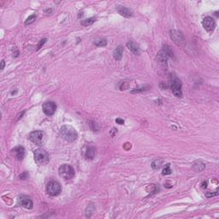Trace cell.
Wrapping results in <instances>:
<instances>
[{
    "label": "cell",
    "mask_w": 219,
    "mask_h": 219,
    "mask_svg": "<svg viewBox=\"0 0 219 219\" xmlns=\"http://www.w3.org/2000/svg\"><path fill=\"white\" fill-rule=\"evenodd\" d=\"M164 164V160L163 159H156L151 163V167L153 170H159Z\"/></svg>",
    "instance_id": "cell-17"
},
{
    "label": "cell",
    "mask_w": 219,
    "mask_h": 219,
    "mask_svg": "<svg viewBox=\"0 0 219 219\" xmlns=\"http://www.w3.org/2000/svg\"><path fill=\"white\" fill-rule=\"evenodd\" d=\"M46 40H47L46 39H43V40H41L39 42V44H38L37 45V50H40V49L43 46V44L46 42Z\"/></svg>",
    "instance_id": "cell-23"
},
{
    "label": "cell",
    "mask_w": 219,
    "mask_h": 219,
    "mask_svg": "<svg viewBox=\"0 0 219 219\" xmlns=\"http://www.w3.org/2000/svg\"><path fill=\"white\" fill-rule=\"evenodd\" d=\"M170 37L175 44H181V43L184 42V37H183V35H182L181 32H179V31H170Z\"/></svg>",
    "instance_id": "cell-11"
},
{
    "label": "cell",
    "mask_w": 219,
    "mask_h": 219,
    "mask_svg": "<svg viewBox=\"0 0 219 219\" xmlns=\"http://www.w3.org/2000/svg\"><path fill=\"white\" fill-rule=\"evenodd\" d=\"M12 153L18 160H22L25 156V149L23 147H16L12 150Z\"/></svg>",
    "instance_id": "cell-12"
},
{
    "label": "cell",
    "mask_w": 219,
    "mask_h": 219,
    "mask_svg": "<svg viewBox=\"0 0 219 219\" xmlns=\"http://www.w3.org/2000/svg\"><path fill=\"white\" fill-rule=\"evenodd\" d=\"M116 10H117V12H118L121 16H123L130 17L133 16V11H132V10H130L128 8H127V7L118 5V6L116 7Z\"/></svg>",
    "instance_id": "cell-13"
},
{
    "label": "cell",
    "mask_w": 219,
    "mask_h": 219,
    "mask_svg": "<svg viewBox=\"0 0 219 219\" xmlns=\"http://www.w3.org/2000/svg\"><path fill=\"white\" fill-rule=\"evenodd\" d=\"M170 88L175 96H176V97H181L182 96L181 82L175 75H171L170 76Z\"/></svg>",
    "instance_id": "cell-4"
},
{
    "label": "cell",
    "mask_w": 219,
    "mask_h": 219,
    "mask_svg": "<svg viewBox=\"0 0 219 219\" xmlns=\"http://www.w3.org/2000/svg\"><path fill=\"white\" fill-rule=\"evenodd\" d=\"M96 21L95 17H91V18H87V19H85V20L82 21V26H90L92 25L94 21Z\"/></svg>",
    "instance_id": "cell-18"
},
{
    "label": "cell",
    "mask_w": 219,
    "mask_h": 219,
    "mask_svg": "<svg viewBox=\"0 0 219 219\" xmlns=\"http://www.w3.org/2000/svg\"><path fill=\"white\" fill-rule=\"evenodd\" d=\"M206 187H207V182H206V181H204V182L202 183V188H206Z\"/></svg>",
    "instance_id": "cell-27"
},
{
    "label": "cell",
    "mask_w": 219,
    "mask_h": 219,
    "mask_svg": "<svg viewBox=\"0 0 219 219\" xmlns=\"http://www.w3.org/2000/svg\"><path fill=\"white\" fill-rule=\"evenodd\" d=\"M1 63H2V64H1V69L3 70V68H4V65H5L4 60H2V61H1Z\"/></svg>",
    "instance_id": "cell-26"
},
{
    "label": "cell",
    "mask_w": 219,
    "mask_h": 219,
    "mask_svg": "<svg viewBox=\"0 0 219 219\" xmlns=\"http://www.w3.org/2000/svg\"><path fill=\"white\" fill-rule=\"evenodd\" d=\"M27 176H28V175L25 172V173H23V174H21L20 175V179H26V178H27Z\"/></svg>",
    "instance_id": "cell-25"
},
{
    "label": "cell",
    "mask_w": 219,
    "mask_h": 219,
    "mask_svg": "<svg viewBox=\"0 0 219 219\" xmlns=\"http://www.w3.org/2000/svg\"><path fill=\"white\" fill-rule=\"evenodd\" d=\"M96 154V149L93 147H89L86 148L85 152V157L87 159H92L94 158Z\"/></svg>",
    "instance_id": "cell-16"
},
{
    "label": "cell",
    "mask_w": 219,
    "mask_h": 219,
    "mask_svg": "<svg viewBox=\"0 0 219 219\" xmlns=\"http://www.w3.org/2000/svg\"><path fill=\"white\" fill-rule=\"evenodd\" d=\"M203 27L205 28V30L207 32H212V31L215 29L216 27V22L214 19L211 16H206L204 18L203 20Z\"/></svg>",
    "instance_id": "cell-9"
},
{
    "label": "cell",
    "mask_w": 219,
    "mask_h": 219,
    "mask_svg": "<svg viewBox=\"0 0 219 219\" xmlns=\"http://www.w3.org/2000/svg\"><path fill=\"white\" fill-rule=\"evenodd\" d=\"M127 47L129 49L130 51H132L133 53L136 55H140V49L139 47V45L137 44H135L134 42L133 41H129L128 44H127Z\"/></svg>",
    "instance_id": "cell-14"
},
{
    "label": "cell",
    "mask_w": 219,
    "mask_h": 219,
    "mask_svg": "<svg viewBox=\"0 0 219 219\" xmlns=\"http://www.w3.org/2000/svg\"><path fill=\"white\" fill-rule=\"evenodd\" d=\"M123 47L122 45H119L113 51V57L114 58L116 59V61H120L122 58H123Z\"/></svg>",
    "instance_id": "cell-15"
},
{
    "label": "cell",
    "mask_w": 219,
    "mask_h": 219,
    "mask_svg": "<svg viewBox=\"0 0 219 219\" xmlns=\"http://www.w3.org/2000/svg\"><path fill=\"white\" fill-rule=\"evenodd\" d=\"M89 125H90L91 129H92V131H94V132H96V131H98V130L99 129V125H98L97 123H95V122H90Z\"/></svg>",
    "instance_id": "cell-22"
},
{
    "label": "cell",
    "mask_w": 219,
    "mask_h": 219,
    "mask_svg": "<svg viewBox=\"0 0 219 219\" xmlns=\"http://www.w3.org/2000/svg\"><path fill=\"white\" fill-rule=\"evenodd\" d=\"M18 200H19V203L21 204V206H23L24 208L33 209V207H34V203H33V201L31 200L30 198H29V197H27V196L21 195V196L19 197Z\"/></svg>",
    "instance_id": "cell-10"
},
{
    "label": "cell",
    "mask_w": 219,
    "mask_h": 219,
    "mask_svg": "<svg viewBox=\"0 0 219 219\" xmlns=\"http://www.w3.org/2000/svg\"><path fill=\"white\" fill-rule=\"evenodd\" d=\"M116 123H118V124H121V125H123V124H124V120L117 118V119H116Z\"/></svg>",
    "instance_id": "cell-24"
},
{
    "label": "cell",
    "mask_w": 219,
    "mask_h": 219,
    "mask_svg": "<svg viewBox=\"0 0 219 219\" xmlns=\"http://www.w3.org/2000/svg\"><path fill=\"white\" fill-rule=\"evenodd\" d=\"M162 174L164 175H167L171 174V170L170 167V164H167L165 165V167H164V170H163Z\"/></svg>",
    "instance_id": "cell-20"
},
{
    "label": "cell",
    "mask_w": 219,
    "mask_h": 219,
    "mask_svg": "<svg viewBox=\"0 0 219 219\" xmlns=\"http://www.w3.org/2000/svg\"><path fill=\"white\" fill-rule=\"evenodd\" d=\"M29 140L33 143L39 145V146H42V145H44V133L40 130L33 131L29 134Z\"/></svg>",
    "instance_id": "cell-5"
},
{
    "label": "cell",
    "mask_w": 219,
    "mask_h": 219,
    "mask_svg": "<svg viewBox=\"0 0 219 219\" xmlns=\"http://www.w3.org/2000/svg\"><path fill=\"white\" fill-rule=\"evenodd\" d=\"M60 135L61 137L68 142H74L76 140L78 137V133L75 131V129L71 126L64 125L60 129Z\"/></svg>",
    "instance_id": "cell-1"
},
{
    "label": "cell",
    "mask_w": 219,
    "mask_h": 219,
    "mask_svg": "<svg viewBox=\"0 0 219 219\" xmlns=\"http://www.w3.org/2000/svg\"><path fill=\"white\" fill-rule=\"evenodd\" d=\"M35 19H36L35 15H32V16H28L27 18L26 21H25V25H29V24H32L33 22H34V21H35Z\"/></svg>",
    "instance_id": "cell-21"
},
{
    "label": "cell",
    "mask_w": 219,
    "mask_h": 219,
    "mask_svg": "<svg viewBox=\"0 0 219 219\" xmlns=\"http://www.w3.org/2000/svg\"><path fill=\"white\" fill-rule=\"evenodd\" d=\"M46 191H47L48 194L51 195V196H57L62 191L61 185L58 181H50L46 187Z\"/></svg>",
    "instance_id": "cell-7"
},
{
    "label": "cell",
    "mask_w": 219,
    "mask_h": 219,
    "mask_svg": "<svg viewBox=\"0 0 219 219\" xmlns=\"http://www.w3.org/2000/svg\"><path fill=\"white\" fill-rule=\"evenodd\" d=\"M94 44L97 45V46L104 47V46H106V44H107V40H106L105 39H99V40H95Z\"/></svg>",
    "instance_id": "cell-19"
},
{
    "label": "cell",
    "mask_w": 219,
    "mask_h": 219,
    "mask_svg": "<svg viewBox=\"0 0 219 219\" xmlns=\"http://www.w3.org/2000/svg\"><path fill=\"white\" fill-rule=\"evenodd\" d=\"M57 109V105L54 102L52 101H48L43 104L42 105V110H43V112L46 115V116H52L56 111Z\"/></svg>",
    "instance_id": "cell-8"
},
{
    "label": "cell",
    "mask_w": 219,
    "mask_h": 219,
    "mask_svg": "<svg viewBox=\"0 0 219 219\" xmlns=\"http://www.w3.org/2000/svg\"><path fill=\"white\" fill-rule=\"evenodd\" d=\"M157 57L159 58L161 63H166L167 62V59L169 58H172L173 57V51L170 49V47L167 45V44H164L163 46V49L161 50L158 54H157Z\"/></svg>",
    "instance_id": "cell-6"
},
{
    "label": "cell",
    "mask_w": 219,
    "mask_h": 219,
    "mask_svg": "<svg viewBox=\"0 0 219 219\" xmlns=\"http://www.w3.org/2000/svg\"><path fill=\"white\" fill-rule=\"evenodd\" d=\"M34 160L36 162V164L39 165H45L49 163V156L48 153L43 149L38 148L34 151Z\"/></svg>",
    "instance_id": "cell-2"
},
{
    "label": "cell",
    "mask_w": 219,
    "mask_h": 219,
    "mask_svg": "<svg viewBox=\"0 0 219 219\" xmlns=\"http://www.w3.org/2000/svg\"><path fill=\"white\" fill-rule=\"evenodd\" d=\"M60 176L65 180H71L72 178L75 176V170L68 164H63L59 167L58 170Z\"/></svg>",
    "instance_id": "cell-3"
}]
</instances>
